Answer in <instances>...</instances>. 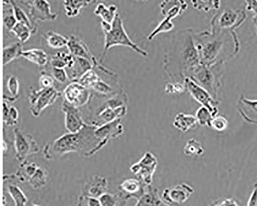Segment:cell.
<instances>
[{
    "label": "cell",
    "instance_id": "e575fe53",
    "mask_svg": "<svg viewBox=\"0 0 257 206\" xmlns=\"http://www.w3.org/2000/svg\"><path fill=\"white\" fill-rule=\"evenodd\" d=\"M171 20H172L164 17V19L161 21L154 31L148 36L147 39L149 41H152L161 33H165L172 31L175 28V26Z\"/></svg>",
    "mask_w": 257,
    "mask_h": 206
},
{
    "label": "cell",
    "instance_id": "ffe728a7",
    "mask_svg": "<svg viewBox=\"0 0 257 206\" xmlns=\"http://www.w3.org/2000/svg\"><path fill=\"white\" fill-rule=\"evenodd\" d=\"M134 206H171L166 203L159 194L158 188L152 185H146L145 191L141 197L137 199Z\"/></svg>",
    "mask_w": 257,
    "mask_h": 206
},
{
    "label": "cell",
    "instance_id": "f907efd6",
    "mask_svg": "<svg viewBox=\"0 0 257 206\" xmlns=\"http://www.w3.org/2000/svg\"><path fill=\"white\" fill-rule=\"evenodd\" d=\"M252 192L247 203V206H257V183L254 185Z\"/></svg>",
    "mask_w": 257,
    "mask_h": 206
},
{
    "label": "cell",
    "instance_id": "ac0fdd59",
    "mask_svg": "<svg viewBox=\"0 0 257 206\" xmlns=\"http://www.w3.org/2000/svg\"><path fill=\"white\" fill-rule=\"evenodd\" d=\"M146 185L138 178H128L124 180L119 185L118 189L127 200L134 198H139L145 191Z\"/></svg>",
    "mask_w": 257,
    "mask_h": 206
},
{
    "label": "cell",
    "instance_id": "4316f807",
    "mask_svg": "<svg viewBox=\"0 0 257 206\" xmlns=\"http://www.w3.org/2000/svg\"><path fill=\"white\" fill-rule=\"evenodd\" d=\"M21 57L32 62L39 66H46L48 63V55L42 49H32L24 51Z\"/></svg>",
    "mask_w": 257,
    "mask_h": 206
},
{
    "label": "cell",
    "instance_id": "836d02e7",
    "mask_svg": "<svg viewBox=\"0 0 257 206\" xmlns=\"http://www.w3.org/2000/svg\"><path fill=\"white\" fill-rule=\"evenodd\" d=\"M183 152L187 156H201L204 153V149L200 141L195 138H191L186 142Z\"/></svg>",
    "mask_w": 257,
    "mask_h": 206
},
{
    "label": "cell",
    "instance_id": "30bf717a",
    "mask_svg": "<svg viewBox=\"0 0 257 206\" xmlns=\"http://www.w3.org/2000/svg\"><path fill=\"white\" fill-rule=\"evenodd\" d=\"M15 157L20 163L27 160L30 155L37 154L40 147L34 137L19 128L13 130Z\"/></svg>",
    "mask_w": 257,
    "mask_h": 206
},
{
    "label": "cell",
    "instance_id": "1f68e13d",
    "mask_svg": "<svg viewBox=\"0 0 257 206\" xmlns=\"http://www.w3.org/2000/svg\"><path fill=\"white\" fill-rule=\"evenodd\" d=\"M10 4L13 7L14 15L18 23L26 25L31 29L33 34H36L38 29L34 27L27 14L18 5L17 2L10 1Z\"/></svg>",
    "mask_w": 257,
    "mask_h": 206
},
{
    "label": "cell",
    "instance_id": "ba28073f",
    "mask_svg": "<svg viewBox=\"0 0 257 206\" xmlns=\"http://www.w3.org/2000/svg\"><path fill=\"white\" fill-rule=\"evenodd\" d=\"M61 95V92L54 87L36 89L34 87L31 86L29 98L32 115L36 118L39 117L43 111L53 105Z\"/></svg>",
    "mask_w": 257,
    "mask_h": 206
},
{
    "label": "cell",
    "instance_id": "d6986e66",
    "mask_svg": "<svg viewBox=\"0 0 257 206\" xmlns=\"http://www.w3.org/2000/svg\"><path fill=\"white\" fill-rule=\"evenodd\" d=\"M237 107L244 120L257 125V99H249L241 95L238 100Z\"/></svg>",
    "mask_w": 257,
    "mask_h": 206
},
{
    "label": "cell",
    "instance_id": "cb8c5ba5",
    "mask_svg": "<svg viewBox=\"0 0 257 206\" xmlns=\"http://www.w3.org/2000/svg\"><path fill=\"white\" fill-rule=\"evenodd\" d=\"M198 125L195 116L183 113H178L175 116L173 122L174 127L183 133H186L191 129H195L198 128Z\"/></svg>",
    "mask_w": 257,
    "mask_h": 206
},
{
    "label": "cell",
    "instance_id": "d4e9b609",
    "mask_svg": "<svg viewBox=\"0 0 257 206\" xmlns=\"http://www.w3.org/2000/svg\"><path fill=\"white\" fill-rule=\"evenodd\" d=\"M50 64L52 67L70 69L75 64V57L70 53L58 52L52 56Z\"/></svg>",
    "mask_w": 257,
    "mask_h": 206
},
{
    "label": "cell",
    "instance_id": "7a4b0ae2",
    "mask_svg": "<svg viewBox=\"0 0 257 206\" xmlns=\"http://www.w3.org/2000/svg\"><path fill=\"white\" fill-rule=\"evenodd\" d=\"M194 37L201 63L205 65L218 62L225 63L235 57L240 50V41L235 32L194 31Z\"/></svg>",
    "mask_w": 257,
    "mask_h": 206
},
{
    "label": "cell",
    "instance_id": "e0dca14e",
    "mask_svg": "<svg viewBox=\"0 0 257 206\" xmlns=\"http://www.w3.org/2000/svg\"><path fill=\"white\" fill-rule=\"evenodd\" d=\"M122 119H117L110 123L97 127L95 135L97 138L106 145L109 141L113 138L121 136L124 132L123 126L121 124Z\"/></svg>",
    "mask_w": 257,
    "mask_h": 206
},
{
    "label": "cell",
    "instance_id": "5b68a950",
    "mask_svg": "<svg viewBox=\"0 0 257 206\" xmlns=\"http://www.w3.org/2000/svg\"><path fill=\"white\" fill-rule=\"evenodd\" d=\"M225 72L224 62L211 65L200 63L191 70L188 77L207 91L214 99L219 100V91Z\"/></svg>",
    "mask_w": 257,
    "mask_h": 206
},
{
    "label": "cell",
    "instance_id": "7dc6e473",
    "mask_svg": "<svg viewBox=\"0 0 257 206\" xmlns=\"http://www.w3.org/2000/svg\"><path fill=\"white\" fill-rule=\"evenodd\" d=\"M77 206H101L98 198L81 195L79 196Z\"/></svg>",
    "mask_w": 257,
    "mask_h": 206
},
{
    "label": "cell",
    "instance_id": "b9f144b4",
    "mask_svg": "<svg viewBox=\"0 0 257 206\" xmlns=\"http://www.w3.org/2000/svg\"><path fill=\"white\" fill-rule=\"evenodd\" d=\"M186 91L184 82H167L164 89V91L167 94H182Z\"/></svg>",
    "mask_w": 257,
    "mask_h": 206
},
{
    "label": "cell",
    "instance_id": "7c38bea8",
    "mask_svg": "<svg viewBox=\"0 0 257 206\" xmlns=\"http://www.w3.org/2000/svg\"><path fill=\"white\" fill-rule=\"evenodd\" d=\"M20 3L24 4L27 8L28 16L35 28L37 29V22L55 21L58 15L51 11V5L45 0H34V1H24Z\"/></svg>",
    "mask_w": 257,
    "mask_h": 206
},
{
    "label": "cell",
    "instance_id": "ee69618b",
    "mask_svg": "<svg viewBox=\"0 0 257 206\" xmlns=\"http://www.w3.org/2000/svg\"><path fill=\"white\" fill-rule=\"evenodd\" d=\"M228 127V121L226 119L222 116H217L214 117L210 123V128L214 130L222 131L225 130Z\"/></svg>",
    "mask_w": 257,
    "mask_h": 206
},
{
    "label": "cell",
    "instance_id": "c3c4849f",
    "mask_svg": "<svg viewBox=\"0 0 257 206\" xmlns=\"http://www.w3.org/2000/svg\"><path fill=\"white\" fill-rule=\"evenodd\" d=\"M39 84L41 88L48 89L54 87V78L47 74L45 71H42L39 78Z\"/></svg>",
    "mask_w": 257,
    "mask_h": 206
},
{
    "label": "cell",
    "instance_id": "52a82bcc",
    "mask_svg": "<svg viewBox=\"0 0 257 206\" xmlns=\"http://www.w3.org/2000/svg\"><path fill=\"white\" fill-rule=\"evenodd\" d=\"M247 16L244 9H225L211 19L210 31L213 33L235 32L245 22Z\"/></svg>",
    "mask_w": 257,
    "mask_h": 206
},
{
    "label": "cell",
    "instance_id": "8fae6325",
    "mask_svg": "<svg viewBox=\"0 0 257 206\" xmlns=\"http://www.w3.org/2000/svg\"><path fill=\"white\" fill-rule=\"evenodd\" d=\"M184 82L187 91L191 96L200 103L202 107L207 109L213 118L216 117L219 113L217 107L219 104V100L214 99L207 91L190 78H185Z\"/></svg>",
    "mask_w": 257,
    "mask_h": 206
},
{
    "label": "cell",
    "instance_id": "f35d334b",
    "mask_svg": "<svg viewBox=\"0 0 257 206\" xmlns=\"http://www.w3.org/2000/svg\"><path fill=\"white\" fill-rule=\"evenodd\" d=\"M93 90L98 93L101 96L113 95L118 91L105 82L101 78L98 80L91 87Z\"/></svg>",
    "mask_w": 257,
    "mask_h": 206
},
{
    "label": "cell",
    "instance_id": "8992f818",
    "mask_svg": "<svg viewBox=\"0 0 257 206\" xmlns=\"http://www.w3.org/2000/svg\"><path fill=\"white\" fill-rule=\"evenodd\" d=\"M48 178L49 172L45 168L37 162L26 160L20 163L14 174L5 175L4 181L28 182L34 190H39L46 186Z\"/></svg>",
    "mask_w": 257,
    "mask_h": 206
},
{
    "label": "cell",
    "instance_id": "f5cc1de1",
    "mask_svg": "<svg viewBox=\"0 0 257 206\" xmlns=\"http://www.w3.org/2000/svg\"><path fill=\"white\" fill-rule=\"evenodd\" d=\"M30 206H41V205L33 203Z\"/></svg>",
    "mask_w": 257,
    "mask_h": 206
},
{
    "label": "cell",
    "instance_id": "f1b7e54d",
    "mask_svg": "<svg viewBox=\"0 0 257 206\" xmlns=\"http://www.w3.org/2000/svg\"><path fill=\"white\" fill-rule=\"evenodd\" d=\"M44 37L49 46L55 49L67 47L68 43V38L52 31L45 33Z\"/></svg>",
    "mask_w": 257,
    "mask_h": 206
},
{
    "label": "cell",
    "instance_id": "2e32d148",
    "mask_svg": "<svg viewBox=\"0 0 257 206\" xmlns=\"http://www.w3.org/2000/svg\"><path fill=\"white\" fill-rule=\"evenodd\" d=\"M108 179L104 177L94 175L83 183L81 195L99 198L103 194L108 192Z\"/></svg>",
    "mask_w": 257,
    "mask_h": 206
},
{
    "label": "cell",
    "instance_id": "74e56055",
    "mask_svg": "<svg viewBox=\"0 0 257 206\" xmlns=\"http://www.w3.org/2000/svg\"><path fill=\"white\" fill-rule=\"evenodd\" d=\"M190 3L193 8L205 12L219 10L221 5L220 1H191Z\"/></svg>",
    "mask_w": 257,
    "mask_h": 206
},
{
    "label": "cell",
    "instance_id": "5bb4252c",
    "mask_svg": "<svg viewBox=\"0 0 257 206\" xmlns=\"http://www.w3.org/2000/svg\"><path fill=\"white\" fill-rule=\"evenodd\" d=\"M61 110L65 114L64 125L68 133H75L80 131L86 125L83 118L82 114L79 108L63 100Z\"/></svg>",
    "mask_w": 257,
    "mask_h": 206
},
{
    "label": "cell",
    "instance_id": "4fadbf2b",
    "mask_svg": "<svg viewBox=\"0 0 257 206\" xmlns=\"http://www.w3.org/2000/svg\"><path fill=\"white\" fill-rule=\"evenodd\" d=\"M64 100L70 105L80 108L89 104L92 98L91 92L78 81H72L63 90Z\"/></svg>",
    "mask_w": 257,
    "mask_h": 206
},
{
    "label": "cell",
    "instance_id": "d6a6232c",
    "mask_svg": "<svg viewBox=\"0 0 257 206\" xmlns=\"http://www.w3.org/2000/svg\"><path fill=\"white\" fill-rule=\"evenodd\" d=\"M4 122L5 126L13 127L17 125L19 114L14 107H10L7 102L4 103Z\"/></svg>",
    "mask_w": 257,
    "mask_h": 206
},
{
    "label": "cell",
    "instance_id": "bcb514c9",
    "mask_svg": "<svg viewBox=\"0 0 257 206\" xmlns=\"http://www.w3.org/2000/svg\"><path fill=\"white\" fill-rule=\"evenodd\" d=\"M51 73L54 79L59 82V83H65L69 80L68 75L65 69L52 67Z\"/></svg>",
    "mask_w": 257,
    "mask_h": 206
},
{
    "label": "cell",
    "instance_id": "3957f363",
    "mask_svg": "<svg viewBox=\"0 0 257 206\" xmlns=\"http://www.w3.org/2000/svg\"><path fill=\"white\" fill-rule=\"evenodd\" d=\"M96 128L87 123L77 133L64 134L47 143L43 150V154L48 160L57 159L70 153L91 157L105 146L95 135Z\"/></svg>",
    "mask_w": 257,
    "mask_h": 206
},
{
    "label": "cell",
    "instance_id": "60d3db41",
    "mask_svg": "<svg viewBox=\"0 0 257 206\" xmlns=\"http://www.w3.org/2000/svg\"><path fill=\"white\" fill-rule=\"evenodd\" d=\"M199 125L210 128V123L213 118L211 113L206 108L201 107L196 112L195 116Z\"/></svg>",
    "mask_w": 257,
    "mask_h": 206
},
{
    "label": "cell",
    "instance_id": "7402d4cb",
    "mask_svg": "<svg viewBox=\"0 0 257 206\" xmlns=\"http://www.w3.org/2000/svg\"><path fill=\"white\" fill-rule=\"evenodd\" d=\"M184 1H164L160 5L161 12L166 18L171 20L181 16L188 8Z\"/></svg>",
    "mask_w": 257,
    "mask_h": 206
},
{
    "label": "cell",
    "instance_id": "603a6c76",
    "mask_svg": "<svg viewBox=\"0 0 257 206\" xmlns=\"http://www.w3.org/2000/svg\"><path fill=\"white\" fill-rule=\"evenodd\" d=\"M75 57L74 66L70 69H66L69 79L72 81H77L84 73L93 68V64L90 60L83 58Z\"/></svg>",
    "mask_w": 257,
    "mask_h": 206
},
{
    "label": "cell",
    "instance_id": "d590c367",
    "mask_svg": "<svg viewBox=\"0 0 257 206\" xmlns=\"http://www.w3.org/2000/svg\"><path fill=\"white\" fill-rule=\"evenodd\" d=\"M4 4L7 6V8L4 7V25L6 29L10 32L15 27L18 23L16 19L14 10L10 1H4Z\"/></svg>",
    "mask_w": 257,
    "mask_h": 206
},
{
    "label": "cell",
    "instance_id": "f6af8a7d",
    "mask_svg": "<svg viewBox=\"0 0 257 206\" xmlns=\"http://www.w3.org/2000/svg\"><path fill=\"white\" fill-rule=\"evenodd\" d=\"M245 3L246 4V10L251 13V20L257 35V1L247 0Z\"/></svg>",
    "mask_w": 257,
    "mask_h": 206
},
{
    "label": "cell",
    "instance_id": "277c9868",
    "mask_svg": "<svg viewBox=\"0 0 257 206\" xmlns=\"http://www.w3.org/2000/svg\"><path fill=\"white\" fill-rule=\"evenodd\" d=\"M100 24L104 35L103 50L99 60L101 64H102L109 50L115 46H121L131 48L141 56L147 57L148 53L135 43L127 34L122 20L119 14H117L112 24L105 23L102 21Z\"/></svg>",
    "mask_w": 257,
    "mask_h": 206
},
{
    "label": "cell",
    "instance_id": "9c48e42d",
    "mask_svg": "<svg viewBox=\"0 0 257 206\" xmlns=\"http://www.w3.org/2000/svg\"><path fill=\"white\" fill-rule=\"evenodd\" d=\"M158 165L156 156L151 152H146L139 161L132 165L130 170L145 185H151Z\"/></svg>",
    "mask_w": 257,
    "mask_h": 206
},
{
    "label": "cell",
    "instance_id": "681fc988",
    "mask_svg": "<svg viewBox=\"0 0 257 206\" xmlns=\"http://www.w3.org/2000/svg\"><path fill=\"white\" fill-rule=\"evenodd\" d=\"M208 206H240L233 198H219L214 201Z\"/></svg>",
    "mask_w": 257,
    "mask_h": 206
},
{
    "label": "cell",
    "instance_id": "9a60e30c",
    "mask_svg": "<svg viewBox=\"0 0 257 206\" xmlns=\"http://www.w3.org/2000/svg\"><path fill=\"white\" fill-rule=\"evenodd\" d=\"M195 193V190L186 183L178 184L171 188L164 189L162 199L167 203H176L179 205L186 202Z\"/></svg>",
    "mask_w": 257,
    "mask_h": 206
},
{
    "label": "cell",
    "instance_id": "83f0119b",
    "mask_svg": "<svg viewBox=\"0 0 257 206\" xmlns=\"http://www.w3.org/2000/svg\"><path fill=\"white\" fill-rule=\"evenodd\" d=\"M96 1H64L63 7L66 11V15L69 18L77 17L80 13L81 10L85 7L95 4Z\"/></svg>",
    "mask_w": 257,
    "mask_h": 206
},
{
    "label": "cell",
    "instance_id": "ab89813d",
    "mask_svg": "<svg viewBox=\"0 0 257 206\" xmlns=\"http://www.w3.org/2000/svg\"><path fill=\"white\" fill-rule=\"evenodd\" d=\"M100 78L96 71L92 69L84 73L77 81L83 86L90 89Z\"/></svg>",
    "mask_w": 257,
    "mask_h": 206
},
{
    "label": "cell",
    "instance_id": "4dcf8cb0",
    "mask_svg": "<svg viewBox=\"0 0 257 206\" xmlns=\"http://www.w3.org/2000/svg\"><path fill=\"white\" fill-rule=\"evenodd\" d=\"M101 206H127V200L120 194L106 192L99 198Z\"/></svg>",
    "mask_w": 257,
    "mask_h": 206
},
{
    "label": "cell",
    "instance_id": "8d00e7d4",
    "mask_svg": "<svg viewBox=\"0 0 257 206\" xmlns=\"http://www.w3.org/2000/svg\"><path fill=\"white\" fill-rule=\"evenodd\" d=\"M11 32H13L20 43H23L27 42L33 34L32 31L30 28L20 23L16 24Z\"/></svg>",
    "mask_w": 257,
    "mask_h": 206
},
{
    "label": "cell",
    "instance_id": "6da1fadb",
    "mask_svg": "<svg viewBox=\"0 0 257 206\" xmlns=\"http://www.w3.org/2000/svg\"><path fill=\"white\" fill-rule=\"evenodd\" d=\"M194 33V30L186 29L171 37L163 59V69L171 82H184L191 70L201 63Z\"/></svg>",
    "mask_w": 257,
    "mask_h": 206
},
{
    "label": "cell",
    "instance_id": "816d5d0a",
    "mask_svg": "<svg viewBox=\"0 0 257 206\" xmlns=\"http://www.w3.org/2000/svg\"><path fill=\"white\" fill-rule=\"evenodd\" d=\"M27 204L25 202H17L15 203V206H27Z\"/></svg>",
    "mask_w": 257,
    "mask_h": 206
},
{
    "label": "cell",
    "instance_id": "484cf974",
    "mask_svg": "<svg viewBox=\"0 0 257 206\" xmlns=\"http://www.w3.org/2000/svg\"><path fill=\"white\" fill-rule=\"evenodd\" d=\"M94 14L99 16L102 22L112 24L118 14L117 8L115 5L106 7L104 4L99 3L94 10Z\"/></svg>",
    "mask_w": 257,
    "mask_h": 206
},
{
    "label": "cell",
    "instance_id": "f546056e",
    "mask_svg": "<svg viewBox=\"0 0 257 206\" xmlns=\"http://www.w3.org/2000/svg\"><path fill=\"white\" fill-rule=\"evenodd\" d=\"M24 52L20 42H15L4 49V65L6 66L13 60L21 57Z\"/></svg>",
    "mask_w": 257,
    "mask_h": 206
},
{
    "label": "cell",
    "instance_id": "7bdbcfd3",
    "mask_svg": "<svg viewBox=\"0 0 257 206\" xmlns=\"http://www.w3.org/2000/svg\"><path fill=\"white\" fill-rule=\"evenodd\" d=\"M7 87L11 94L10 96L17 100L19 97V82L16 76L13 75L10 77L7 82Z\"/></svg>",
    "mask_w": 257,
    "mask_h": 206
},
{
    "label": "cell",
    "instance_id": "44dd1931",
    "mask_svg": "<svg viewBox=\"0 0 257 206\" xmlns=\"http://www.w3.org/2000/svg\"><path fill=\"white\" fill-rule=\"evenodd\" d=\"M67 48L69 53L73 56L81 57L92 61L95 57L92 54L86 44L79 37L74 35H71L68 38Z\"/></svg>",
    "mask_w": 257,
    "mask_h": 206
}]
</instances>
